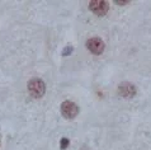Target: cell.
<instances>
[{
  "instance_id": "6da1fadb",
  "label": "cell",
  "mask_w": 151,
  "mask_h": 150,
  "mask_svg": "<svg viewBox=\"0 0 151 150\" xmlns=\"http://www.w3.org/2000/svg\"><path fill=\"white\" fill-rule=\"evenodd\" d=\"M28 92L32 97L35 98H41L42 95L45 94L46 92V84L42 79L38 78H35L32 80H29L28 83Z\"/></svg>"
},
{
  "instance_id": "7a4b0ae2",
  "label": "cell",
  "mask_w": 151,
  "mask_h": 150,
  "mask_svg": "<svg viewBox=\"0 0 151 150\" xmlns=\"http://www.w3.org/2000/svg\"><path fill=\"white\" fill-rule=\"evenodd\" d=\"M61 113L65 118H74L79 113V107L76 103L71 101H65L61 103Z\"/></svg>"
},
{
  "instance_id": "3957f363",
  "label": "cell",
  "mask_w": 151,
  "mask_h": 150,
  "mask_svg": "<svg viewBox=\"0 0 151 150\" xmlns=\"http://www.w3.org/2000/svg\"><path fill=\"white\" fill-rule=\"evenodd\" d=\"M104 47H106V45L99 37H93V38L86 41V48L94 55H100L104 51Z\"/></svg>"
},
{
  "instance_id": "277c9868",
  "label": "cell",
  "mask_w": 151,
  "mask_h": 150,
  "mask_svg": "<svg viewBox=\"0 0 151 150\" xmlns=\"http://www.w3.org/2000/svg\"><path fill=\"white\" fill-rule=\"evenodd\" d=\"M89 8H90V10L98 17L106 15L108 9H109L108 3L103 1V0H93V1L89 3Z\"/></svg>"
},
{
  "instance_id": "5b68a950",
  "label": "cell",
  "mask_w": 151,
  "mask_h": 150,
  "mask_svg": "<svg viewBox=\"0 0 151 150\" xmlns=\"http://www.w3.org/2000/svg\"><path fill=\"white\" fill-rule=\"evenodd\" d=\"M118 93L124 98H132L136 94V88L132 83H121L118 85Z\"/></svg>"
},
{
  "instance_id": "8992f818",
  "label": "cell",
  "mask_w": 151,
  "mask_h": 150,
  "mask_svg": "<svg viewBox=\"0 0 151 150\" xmlns=\"http://www.w3.org/2000/svg\"><path fill=\"white\" fill-rule=\"evenodd\" d=\"M69 144H70V141H69L68 137H62L61 141H60V146H61L62 150H65L66 148H68V146H69Z\"/></svg>"
},
{
  "instance_id": "52a82bcc",
  "label": "cell",
  "mask_w": 151,
  "mask_h": 150,
  "mask_svg": "<svg viewBox=\"0 0 151 150\" xmlns=\"http://www.w3.org/2000/svg\"><path fill=\"white\" fill-rule=\"evenodd\" d=\"M71 51H73V47H71V46H69V47H66V48L64 50V52H62V55H64V56H66V55H70Z\"/></svg>"
}]
</instances>
